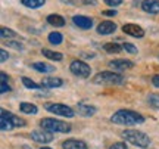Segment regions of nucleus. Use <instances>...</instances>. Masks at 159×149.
Returning <instances> with one entry per match:
<instances>
[{
    "label": "nucleus",
    "mask_w": 159,
    "mask_h": 149,
    "mask_svg": "<svg viewBox=\"0 0 159 149\" xmlns=\"http://www.w3.org/2000/svg\"><path fill=\"white\" fill-rule=\"evenodd\" d=\"M22 84L27 87V89H33V90H40V89H43L41 84H37L35 81H33L31 78H28V77H22Z\"/></svg>",
    "instance_id": "nucleus-22"
},
{
    "label": "nucleus",
    "mask_w": 159,
    "mask_h": 149,
    "mask_svg": "<svg viewBox=\"0 0 159 149\" xmlns=\"http://www.w3.org/2000/svg\"><path fill=\"white\" fill-rule=\"evenodd\" d=\"M103 49L108 52V53H119V52L122 50L124 47L119 46L118 43H106V44L103 46Z\"/></svg>",
    "instance_id": "nucleus-23"
},
{
    "label": "nucleus",
    "mask_w": 159,
    "mask_h": 149,
    "mask_svg": "<svg viewBox=\"0 0 159 149\" xmlns=\"http://www.w3.org/2000/svg\"><path fill=\"white\" fill-rule=\"evenodd\" d=\"M109 67L114 68L115 71H125V69H131L134 67V62H131L128 59H115L109 62Z\"/></svg>",
    "instance_id": "nucleus-10"
},
{
    "label": "nucleus",
    "mask_w": 159,
    "mask_h": 149,
    "mask_svg": "<svg viewBox=\"0 0 159 149\" xmlns=\"http://www.w3.org/2000/svg\"><path fill=\"white\" fill-rule=\"evenodd\" d=\"M49 41H50V44H61L62 43V40H63V37H62V34L61 33H57V31H53V33H50L49 34Z\"/></svg>",
    "instance_id": "nucleus-24"
},
{
    "label": "nucleus",
    "mask_w": 159,
    "mask_h": 149,
    "mask_svg": "<svg viewBox=\"0 0 159 149\" xmlns=\"http://www.w3.org/2000/svg\"><path fill=\"white\" fill-rule=\"evenodd\" d=\"M93 83L94 84H122L124 83V77L121 74H118V72L102 71V72L94 75Z\"/></svg>",
    "instance_id": "nucleus-4"
},
{
    "label": "nucleus",
    "mask_w": 159,
    "mask_h": 149,
    "mask_svg": "<svg viewBox=\"0 0 159 149\" xmlns=\"http://www.w3.org/2000/svg\"><path fill=\"white\" fill-rule=\"evenodd\" d=\"M122 137H124L128 143L134 145L137 148H142V149L149 148V145H150V139H149L148 134L140 132V130H134V128L124 130V132H122Z\"/></svg>",
    "instance_id": "nucleus-2"
},
{
    "label": "nucleus",
    "mask_w": 159,
    "mask_h": 149,
    "mask_svg": "<svg viewBox=\"0 0 159 149\" xmlns=\"http://www.w3.org/2000/svg\"><path fill=\"white\" fill-rule=\"evenodd\" d=\"M111 121L118 126H137L144 123V117L131 109H119L111 117Z\"/></svg>",
    "instance_id": "nucleus-1"
},
{
    "label": "nucleus",
    "mask_w": 159,
    "mask_h": 149,
    "mask_svg": "<svg viewBox=\"0 0 159 149\" xmlns=\"http://www.w3.org/2000/svg\"><path fill=\"white\" fill-rule=\"evenodd\" d=\"M0 117H3V118H6L9 123H12L13 127H19V128H21V127H25V121H24L22 118H19L18 115L12 114L11 111L2 109V111H0Z\"/></svg>",
    "instance_id": "nucleus-9"
},
{
    "label": "nucleus",
    "mask_w": 159,
    "mask_h": 149,
    "mask_svg": "<svg viewBox=\"0 0 159 149\" xmlns=\"http://www.w3.org/2000/svg\"><path fill=\"white\" fill-rule=\"evenodd\" d=\"M158 59H159V56H158Z\"/></svg>",
    "instance_id": "nucleus-39"
},
{
    "label": "nucleus",
    "mask_w": 159,
    "mask_h": 149,
    "mask_svg": "<svg viewBox=\"0 0 159 149\" xmlns=\"http://www.w3.org/2000/svg\"><path fill=\"white\" fill-rule=\"evenodd\" d=\"M109 149H128V146H127L125 143H122V142H116V143L111 145Z\"/></svg>",
    "instance_id": "nucleus-30"
},
{
    "label": "nucleus",
    "mask_w": 159,
    "mask_h": 149,
    "mask_svg": "<svg viewBox=\"0 0 159 149\" xmlns=\"http://www.w3.org/2000/svg\"><path fill=\"white\" fill-rule=\"evenodd\" d=\"M102 13L105 16H115V15H116V11H114V9H112V11H103Z\"/></svg>",
    "instance_id": "nucleus-34"
},
{
    "label": "nucleus",
    "mask_w": 159,
    "mask_h": 149,
    "mask_svg": "<svg viewBox=\"0 0 159 149\" xmlns=\"http://www.w3.org/2000/svg\"><path fill=\"white\" fill-rule=\"evenodd\" d=\"M115 30H116V24L112 22V21H103L97 25V33L102 35H109L115 33Z\"/></svg>",
    "instance_id": "nucleus-12"
},
{
    "label": "nucleus",
    "mask_w": 159,
    "mask_h": 149,
    "mask_svg": "<svg viewBox=\"0 0 159 149\" xmlns=\"http://www.w3.org/2000/svg\"><path fill=\"white\" fill-rule=\"evenodd\" d=\"M31 139H33L34 142L41 143V145L50 143L52 140H53V133L49 132V130H44V128L34 130V132H31Z\"/></svg>",
    "instance_id": "nucleus-7"
},
{
    "label": "nucleus",
    "mask_w": 159,
    "mask_h": 149,
    "mask_svg": "<svg viewBox=\"0 0 159 149\" xmlns=\"http://www.w3.org/2000/svg\"><path fill=\"white\" fill-rule=\"evenodd\" d=\"M105 3L108 6H112V7H115V6H119L121 3H122V0H103Z\"/></svg>",
    "instance_id": "nucleus-31"
},
{
    "label": "nucleus",
    "mask_w": 159,
    "mask_h": 149,
    "mask_svg": "<svg viewBox=\"0 0 159 149\" xmlns=\"http://www.w3.org/2000/svg\"><path fill=\"white\" fill-rule=\"evenodd\" d=\"M7 46L13 47L15 50H22V49H24V46L19 43V41H7Z\"/></svg>",
    "instance_id": "nucleus-29"
},
{
    "label": "nucleus",
    "mask_w": 159,
    "mask_h": 149,
    "mask_svg": "<svg viewBox=\"0 0 159 149\" xmlns=\"http://www.w3.org/2000/svg\"><path fill=\"white\" fill-rule=\"evenodd\" d=\"M31 68L39 71V72H43V74H49V72H53L55 71V67L50 65V63H44V62H34L31 63Z\"/></svg>",
    "instance_id": "nucleus-17"
},
{
    "label": "nucleus",
    "mask_w": 159,
    "mask_h": 149,
    "mask_svg": "<svg viewBox=\"0 0 159 149\" xmlns=\"http://www.w3.org/2000/svg\"><path fill=\"white\" fill-rule=\"evenodd\" d=\"M142 9L148 13H159V0H143Z\"/></svg>",
    "instance_id": "nucleus-15"
},
{
    "label": "nucleus",
    "mask_w": 159,
    "mask_h": 149,
    "mask_svg": "<svg viewBox=\"0 0 159 149\" xmlns=\"http://www.w3.org/2000/svg\"><path fill=\"white\" fill-rule=\"evenodd\" d=\"M40 126H41V128L49 130L52 133H69L72 130L71 124L62 120H56V118H43L40 121Z\"/></svg>",
    "instance_id": "nucleus-3"
},
{
    "label": "nucleus",
    "mask_w": 159,
    "mask_h": 149,
    "mask_svg": "<svg viewBox=\"0 0 159 149\" xmlns=\"http://www.w3.org/2000/svg\"><path fill=\"white\" fill-rule=\"evenodd\" d=\"M122 47H124V50H127L128 53H131V55H137V47L134 46V44H131V43H124Z\"/></svg>",
    "instance_id": "nucleus-28"
},
{
    "label": "nucleus",
    "mask_w": 159,
    "mask_h": 149,
    "mask_svg": "<svg viewBox=\"0 0 159 149\" xmlns=\"http://www.w3.org/2000/svg\"><path fill=\"white\" fill-rule=\"evenodd\" d=\"M148 103L153 108H159V95L158 93H150L148 96Z\"/></svg>",
    "instance_id": "nucleus-26"
},
{
    "label": "nucleus",
    "mask_w": 159,
    "mask_h": 149,
    "mask_svg": "<svg viewBox=\"0 0 159 149\" xmlns=\"http://www.w3.org/2000/svg\"><path fill=\"white\" fill-rule=\"evenodd\" d=\"M40 149H52V148H49V146H41Z\"/></svg>",
    "instance_id": "nucleus-38"
},
{
    "label": "nucleus",
    "mask_w": 159,
    "mask_h": 149,
    "mask_svg": "<svg viewBox=\"0 0 159 149\" xmlns=\"http://www.w3.org/2000/svg\"><path fill=\"white\" fill-rule=\"evenodd\" d=\"M63 149H89L87 143L83 140H77V139H68L62 143Z\"/></svg>",
    "instance_id": "nucleus-14"
},
{
    "label": "nucleus",
    "mask_w": 159,
    "mask_h": 149,
    "mask_svg": "<svg viewBox=\"0 0 159 149\" xmlns=\"http://www.w3.org/2000/svg\"><path fill=\"white\" fill-rule=\"evenodd\" d=\"M69 69L71 72L77 77H81V78H89L91 74V68L84 62V61H80V59H75L71 62L69 65Z\"/></svg>",
    "instance_id": "nucleus-6"
},
{
    "label": "nucleus",
    "mask_w": 159,
    "mask_h": 149,
    "mask_svg": "<svg viewBox=\"0 0 159 149\" xmlns=\"http://www.w3.org/2000/svg\"><path fill=\"white\" fill-rule=\"evenodd\" d=\"M19 109L22 114H27V115H35L39 112V108L35 106L34 103H30V102H22L19 105Z\"/></svg>",
    "instance_id": "nucleus-18"
},
{
    "label": "nucleus",
    "mask_w": 159,
    "mask_h": 149,
    "mask_svg": "<svg viewBox=\"0 0 159 149\" xmlns=\"http://www.w3.org/2000/svg\"><path fill=\"white\" fill-rule=\"evenodd\" d=\"M40 84L43 86V89H55V87L62 86L63 81L61 78H56V77H47V78H43Z\"/></svg>",
    "instance_id": "nucleus-16"
},
{
    "label": "nucleus",
    "mask_w": 159,
    "mask_h": 149,
    "mask_svg": "<svg viewBox=\"0 0 159 149\" xmlns=\"http://www.w3.org/2000/svg\"><path fill=\"white\" fill-rule=\"evenodd\" d=\"M0 77H2V83H7V80H9V77H7L6 72H0Z\"/></svg>",
    "instance_id": "nucleus-36"
},
{
    "label": "nucleus",
    "mask_w": 159,
    "mask_h": 149,
    "mask_svg": "<svg viewBox=\"0 0 159 149\" xmlns=\"http://www.w3.org/2000/svg\"><path fill=\"white\" fill-rule=\"evenodd\" d=\"M77 111L83 117H93L97 112V108L96 106H91V105H87L84 102H80V103H77Z\"/></svg>",
    "instance_id": "nucleus-13"
},
{
    "label": "nucleus",
    "mask_w": 159,
    "mask_h": 149,
    "mask_svg": "<svg viewBox=\"0 0 159 149\" xmlns=\"http://www.w3.org/2000/svg\"><path fill=\"white\" fill-rule=\"evenodd\" d=\"M0 92L2 93H6V92H11V87L7 83H2V86H0Z\"/></svg>",
    "instance_id": "nucleus-33"
},
{
    "label": "nucleus",
    "mask_w": 159,
    "mask_h": 149,
    "mask_svg": "<svg viewBox=\"0 0 159 149\" xmlns=\"http://www.w3.org/2000/svg\"><path fill=\"white\" fill-rule=\"evenodd\" d=\"M0 126H2V130H3V132H11L12 128H15V127L12 126V123H9V121L6 120V118H3V117H0Z\"/></svg>",
    "instance_id": "nucleus-27"
},
{
    "label": "nucleus",
    "mask_w": 159,
    "mask_h": 149,
    "mask_svg": "<svg viewBox=\"0 0 159 149\" xmlns=\"http://www.w3.org/2000/svg\"><path fill=\"white\" fill-rule=\"evenodd\" d=\"M0 35H2V39H13V37H16V33L11 28L2 27V30H0Z\"/></svg>",
    "instance_id": "nucleus-25"
},
{
    "label": "nucleus",
    "mask_w": 159,
    "mask_h": 149,
    "mask_svg": "<svg viewBox=\"0 0 159 149\" xmlns=\"http://www.w3.org/2000/svg\"><path fill=\"white\" fill-rule=\"evenodd\" d=\"M41 53L44 55L47 59H52V61H62V53L59 52H53L50 49H41Z\"/></svg>",
    "instance_id": "nucleus-20"
},
{
    "label": "nucleus",
    "mask_w": 159,
    "mask_h": 149,
    "mask_svg": "<svg viewBox=\"0 0 159 149\" xmlns=\"http://www.w3.org/2000/svg\"><path fill=\"white\" fill-rule=\"evenodd\" d=\"M122 31L125 34L131 35V37H137V39H142L144 35V30L140 25H137V24H124L122 25Z\"/></svg>",
    "instance_id": "nucleus-8"
},
{
    "label": "nucleus",
    "mask_w": 159,
    "mask_h": 149,
    "mask_svg": "<svg viewBox=\"0 0 159 149\" xmlns=\"http://www.w3.org/2000/svg\"><path fill=\"white\" fill-rule=\"evenodd\" d=\"M152 83H153L155 87H159V74H156V75L152 77Z\"/></svg>",
    "instance_id": "nucleus-35"
},
{
    "label": "nucleus",
    "mask_w": 159,
    "mask_h": 149,
    "mask_svg": "<svg viewBox=\"0 0 159 149\" xmlns=\"http://www.w3.org/2000/svg\"><path fill=\"white\" fill-rule=\"evenodd\" d=\"M85 5H96V0H84Z\"/></svg>",
    "instance_id": "nucleus-37"
},
{
    "label": "nucleus",
    "mask_w": 159,
    "mask_h": 149,
    "mask_svg": "<svg viewBox=\"0 0 159 149\" xmlns=\"http://www.w3.org/2000/svg\"><path fill=\"white\" fill-rule=\"evenodd\" d=\"M0 55H2V56H0V62H6V61L9 59V53H7L5 49L0 50Z\"/></svg>",
    "instance_id": "nucleus-32"
},
{
    "label": "nucleus",
    "mask_w": 159,
    "mask_h": 149,
    "mask_svg": "<svg viewBox=\"0 0 159 149\" xmlns=\"http://www.w3.org/2000/svg\"><path fill=\"white\" fill-rule=\"evenodd\" d=\"M44 108L55 115L59 117H65V118H72L75 115L74 109L68 106V105H63V103H46Z\"/></svg>",
    "instance_id": "nucleus-5"
},
{
    "label": "nucleus",
    "mask_w": 159,
    "mask_h": 149,
    "mask_svg": "<svg viewBox=\"0 0 159 149\" xmlns=\"http://www.w3.org/2000/svg\"><path fill=\"white\" fill-rule=\"evenodd\" d=\"M21 3L30 9H39L46 3V0H21Z\"/></svg>",
    "instance_id": "nucleus-21"
},
{
    "label": "nucleus",
    "mask_w": 159,
    "mask_h": 149,
    "mask_svg": "<svg viewBox=\"0 0 159 149\" xmlns=\"http://www.w3.org/2000/svg\"><path fill=\"white\" fill-rule=\"evenodd\" d=\"M47 22L50 24V25H53V27L59 28V27H63V25H65V19H63V16L57 15V13H52V15L47 16Z\"/></svg>",
    "instance_id": "nucleus-19"
},
{
    "label": "nucleus",
    "mask_w": 159,
    "mask_h": 149,
    "mask_svg": "<svg viewBox=\"0 0 159 149\" xmlns=\"http://www.w3.org/2000/svg\"><path fill=\"white\" fill-rule=\"evenodd\" d=\"M72 22L78 28H83V30H90L93 27V19L89 16H84V15H75L72 18Z\"/></svg>",
    "instance_id": "nucleus-11"
}]
</instances>
